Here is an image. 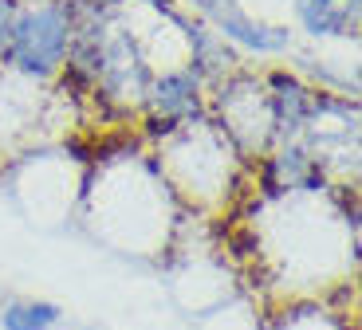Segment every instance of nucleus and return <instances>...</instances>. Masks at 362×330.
I'll return each instance as SVG.
<instances>
[{
	"instance_id": "obj_4",
	"label": "nucleus",
	"mask_w": 362,
	"mask_h": 330,
	"mask_svg": "<svg viewBox=\"0 0 362 330\" xmlns=\"http://www.w3.org/2000/svg\"><path fill=\"white\" fill-rule=\"evenodd\" d=\"M197 90H201L197 71L193 67H177V71H165L150 87V102L165 118H189L197 110Z\"/></svg>"
},
{
	"instance_id": "obj_1",
	"label": "nucleus",
	"mask_w": 362,
	"mask_h": 330,
	"mask_svg": "<svg viewBox=\"0 0 362 330\" xmlns=\"http://www.w3.org/2000/svg\"><path fill=\"white\" fill-rule=\"evenodd\" d=\"M71 36H75V24L67 4H59V0L28 4V8L16 12L4 63L20 67L32 79H44V75L64 67L67 52H71Z\"/></svg>"
},
{
	"instance_id": "obj_5",
	"label": "nucleus",
	"mask_w": 362,
	"mask_h": 330,
	"mask_svg": "<svg viewBox=\"0 0 362 330\" xmlns=\"http://www.w3.org/2000/svg\"><path fill=\"white\" fill-rule=\"evenodd\" d=\"M0 322H4V330H47L59 322V307L55 303H12Z\"/></svg>"
},
{
	"instance_id": "obj_6",
	"label": "nucleus",
	"mask_w": 362,
	"mask_h": 330,
	"mask_svg": "<svg viewBox=\"0 0 362 330\" xmlns=\"http://www.w3.org/2000/svg\"><path fill=\"white\" fill-rule=\"evenodd\" d=\"M16 12H20V0H0V59L8 55V40H12Z\"/></svg>"
},
{
	"instance_id": "obj_2",
	"label": "nucleus",
	"mask_w": 362,
	"mask_h": 330,
	"mask_svg": "<svg viewBox=\"0 0 362 330\" xmlns=\"http://www.w3.org/2000/svg\"><path fill=\"white\" fill-rule=\"evenodd\" d=\"M201 16L213 20V32H221L225 40L248 47V52L276 55V52H284V47L291 44L288 28L260 24V20H252L245 8H240V4H236V0H209L205 8H201Z\"/></svg>"
},
{
	"instance_id": "obj_8",
	"label": "nucleus",
	"mask_w": 362,
	"mask_h": 330,
	"mask_svg": "<svg viewBox=\"0 0 362 330\" xmlns=\"http://www.w3.org/2000/svg\"><path fill=\"white\" fill-rule=\"evenodd\" d=\"M36 4H40V0H36Z\"/></svg>"
},
{
	"instance_id": "obj_3",
	"label": "nucleus",
	"mask_w": 362,
	"mask_h": 330,
	"mask_svg": "<svg viewBox=\"0 0 362 330\" xmlns=\"http://www.w3.org/2000/svg\"><path fill=\"white\" fill-rule=\"evenodd\" d=\"M358 0H299L296 16L303 32L315 40L323 36H354L358 32Z\"/></svg>"
},
{
	"instance_id": "obj_7",
	"label": "nucleus",
	"mask_w": 362,
	"mask_h": 330,
	"mask_svg": "<svg viewBox=\"0 0 362 330\" xmlns=\"http://www.w3.org/2000/svg\"><path fill=\"white\" fill-rule=\"evenodd\" d=\"M181 4H189V8H197V12H201V8L209 4V0H181Z\"/></svg>"
}]
</instances>
